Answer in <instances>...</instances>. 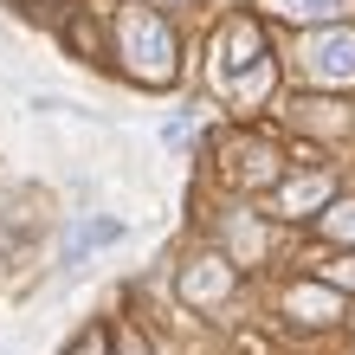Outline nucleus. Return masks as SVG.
Returning <instances> with one entry per match:
<instances>
[{
    "instance_id": "f257e3e1",
    "label": "nucleus",
    "mask_w": 355,
    "mask_h": 355,
    "mask_svg": "<svg viewBox=\"0 0 355 355\" xmlns=\"http://www.w3.org/2000/svg\"><path fill=\"white\" fill-rule=\"evenodd\" d=\"M103 239H123V220H97V226H85V233H78V239H71V252H65V259L78 265V259H85V252H91V245H103Z\"/></svg>"
}]
</instances>
